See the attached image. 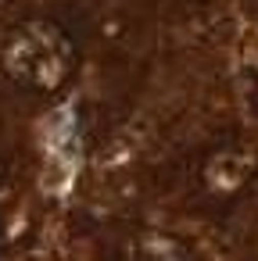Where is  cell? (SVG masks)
Instances as JSON below:
<instances>
[{"label":"cell","mask_w":258,"mask_h":261,"mask_svg":"<svg viewBox=\"0 0 258 261\" xmlns=\"http://www.w3.org/2000/svg\"><path fill=\"white\" fill-rule=\"evenodd\" d=\"M4 68L11 72L15 83L40 90V93H54L72 75L76 50L61 29L36 22V25H26L22 33L11 36V43L4 50Z\"/></svg>","instance_id":"1"},{"label":"cell","mask_w":258,"mask_h":261,"mask_svg":"<svg viewBox=\"0 0 258 261\" xmlns=\"http://www.w3.org/2000/svg\"><path fill=\"white\" fill-rule=\"evenodd\" d=\"M254 154L247 147H219L204 158V168H201V182L212 197H237L251 175H254Z\"/></svg>","instance_id":"2"}]
</instances>
